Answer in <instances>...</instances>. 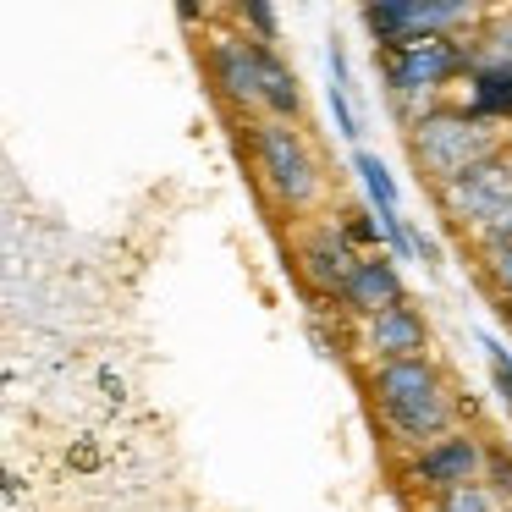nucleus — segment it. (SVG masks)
<instances>
[{"mask_svg": "<svg viewBox=\"0 0 512 512\" xmlns=\"http://www.w3.org/2000/svg\"><path fill=\"white\" fill-rule=\"evenodd\" d=\"M369 391H375V408L386 413V424L408 446H419V452L430 441H441L446 424H452V397H446V380L430 358L380 364L375 380H369Z\"/></svg>", "mask_w": 512, "mask_h": 512, "instance_id": "1", "label": "nucleus"}, {"mask_svg": "<svg viewBox=\"0 0 512 512\" xmlns=\"http://www.w3.org/2000/svg\"><path fill=\"white\" fill-rule=\"evenodd\" d=\"M496 127L474 111H430L424 122L408 127V155L419 166V177H430L435 188L457 182L463 171H474L479 160L496 155Z\"/></svg>", "mask_w": 512, "mask_h": 512, "instance_id": "2", "label": "nucleus"}, {"mask_svg": "<svg viewBox=\"0 0 512 512\" xmlns=\"http://www.w3.org/2000/svg\"><path fill=\"white\" fill-rule=\"evenodd\" d=\"M457 72H468V50L446 34H419L408 45L386 50V89L391 105H397L402 122H424L430 116V100L441 94V83H452Z\"/></svg>", "mask_w": 512, "mask_h": 512, "instance_id": "3", "label": "nucleus"}, {"mask_svg": "<svg viewBox=\"0 0 512 512\" xmlns=\"http://www.w3.org/2000/svg\"><path fill=\"white\" fill-rule=\"evenodd\" d=\"M254 160H259V177H265V193L281 210H309L320 199V166H314L309 144L292 122H259Z\"/></svg>", "mask_w": 512, "mask_h": 512, "instance_id": "4", "label": "nucleus"}, {"mask_svg": "<svg viewBox=\"0 0 512 512\" xmlns=\"http://www.w3.org/2000/svg\"><path fill=\"white\" fill-rule=\"evenodd\" d=\"M435 199H441L446 221L479 237V232H485V226L512 204V155H507V149H496V155L479 160L474 171H463L457 182L435 188Z\"/></svg>", "mask_w": 512, "mask_h": 512, "instance_id": "5", "label": "nucleus"}, {"mask_svg": "<svg viewBox=\"0 0 512 512\" xmlns=\"http://www.w3.org/2000/svg\"><path fill=\"white\" fill-rule=\"evenodd\" d=\"M479 468H485V446H479L474 435H441V441H430L408 463V485L446 496V490H457V485H474Z\"/></svg>", "mask_w": 512, "mask_h": 512, "instance_id": "6", "label": "nucleus"}, {"mask_svg": "<svg viewBox=\"0 0 512 512\" xmlns=\"http://www.w3.org/2000/svg\"><path fill=\"white\" fill-rule=\"evenodd\" d=\"M298 270H303V281L314 287V298H342L347 281H353V270H358L353 237H347L342 226H320L314 237H303Z\"/></svg>", "mask_w": 512, "mask_h": 512, "instance_id": "7", "label": "nucleus"}, {"mask_svg": "<svg viewBox=\"0 0 512 512\" xmlns=\"http://www.w3.org/2000/svg\"><path fill=\"white\" fill-rule=\"evenodd\" d=\"M364 347L375 353V369L380 364H402V358H424V347H430V325H424V314L402 298L397 309L375 314V320L364 325Z\"/></svg>", "mask_w": 512, "mask_h": 512, "instance_id": "8", "label": "nucleus"}, {"mask_svg": "<svg viewBox=\"0 0 512 512\" xmlns=\"http://www.w3.org/2000/svg\"><path fill=\"white\" fill-rule=\"evenodd\" d=\"M210 78L221 89L226 105L237 111H254L259 105V61H254V39H237V34H221L210 45Z\"/></svg>", "mask_w": 512, "mask_h": 512, "instance_id": "9", "label": "nucleus"}, {"mask_svg": "<svg viewBox=\"0 0 512 512\" xmlns=\"http://www.w3.org/2000/svg\"><path fill=\"white\" fill-rule=\"evenodd\" d=\"M402 298H408V292H402L397 259H391V254H369V259H358L353 281H347V292H342V309H347V314H358V320L369 325L375 314L397 309Z\"/></svg>", "mask_w": 512, "mask_h": 512, "instance_id": "10", "label": "nucleus"}, {"mask_svg": "<svg viewBox=\"0 0 512 512\" xmlns=\"http://www.w3.org/2000/svg\"><path fill=\"white\" fill-rule=\"evenodd\" d=\"M254 61H259V111H270V122H287V116H298L303 94H298L292 67L276 56V45H259V39H254Z\"/></svg>", "mask_w": 512, "mask_h": 512, "instance_id": "11", "label": "nucleus"}, {"mask_svg": "<svg viewBox=\"0 0 512 512\" xmlns=\"http://www.w3.org/2000/svg\"><path fill=\"white\" fill-rule=\"evenodd\" d=\"M325 67H331V116H336V133L347 138V144H358L364 138V127H358V111H353V78H347V50L331 39V56H325Z\"/></svg>", "mask_w": 512, "mask_h": 512, "instance_id": "12", "label": "nucleus"}, {"mask_svg": "<svg viewBox=\"0 0 512 512\" xmlns=\"http://www.w3.org/2000/svg\"><path fill=\"white\" fill-rule=\"evenodd\" d=\"M468 72H512V12L485 23V34L468 45Z\"/></svg>", "mask_w": 512, "mask_h": 512, "instance_id": "13", "label": "nucleus"}, {"mask_svg": "<svg viewBox=\"0 0 512 512\" xmlns=\"http://www.w3.org/2000/svg\"><path fill=\"white\" fill-rule=\"evenodd\" d=\"M468 89L474 116H512V72H468Z\"/></svg>", "mask_w": 512, "mask_h": 512, "instance_id": "14", "label": "nucleus"}, {"mask_svg": "<svg viewBox=\"0 0 512 512\" xmlns=\"http://www.w3.org/2000/svg\"><path fill=\"white\" fill-rule=\"evenodd\" d=\"M353 166H358V177H364V193H369V204H375V215H397V210H402V204H397V177L380 166V155L358 149Z\"/></svg>", "mask_w": 512, "mask_h": 512, "instance_id": "15", "label": "nucleus"}, {"mask_svg": "<svg viewBox=\"0 0 512 512\" xmlns=\"http://www.w3.org/2000/svg\"><path fill=\"white\" fill-rule=\"evenodd\" d=\"M435 512H501V496L485 479H474V485H457L446 496H435Z\"/></svg>", "mask_w": 512, "mask_h": 512, "instance_id": "16", "label": "nucleus"}, {"mask_svg": "<svg viewBox=\"0 0 512 512\" xmlns=\"http://www.w3.org/2000/svg\"><path fill=\"white\" fill-rule=\"evenodd\" d=\"M485 485L496 496H512V452L507 446H485Z\"/></svg>", "mask_w": 512, "mask_h": 512, "instance_id": "17", "label": "nucleus"}, {"mask_svg": "<svg viewBox=\"0 0 512 512\" xmlns=\"http://www.w3.org/2000/svg\"><path fill=\"white\" fill-rule=\"evenodd\" d=\"M485 358H490V375H496V391H501V402L512 408V353L496 342V336H485Z\"/></svg>", "mask_w": 512, "mask_h": 512, "instance_id": "18", "label": "nucleus"}, {"mask_svg": "<svg viewBox=\"0 0 512 512\" xmlns=\"http://www.w3.org/2000/svg\"><path fill=\"white\" fill-rule=\"evenodd\" d=\"M479 248H485V259H490V254H501V248H512V204L485 226V232H479Z\"/></svg>", "mask_w": 512, "mask_h": 512, "instance_id": "19", "label": "nucleus"}, {"mask_svg": "<svg viewBox=\"0 0 512 512\" xmlns=\"http://www.w3.org/2000/svg\"><path fill=\"white\" fill-rule=\"evenodd\" d=\"M237 17L259 34V45H276V12H270V6H254V0H248V6H237Z\"/></svg>", "mask_w": 512, "mask_h": 512, "instance_id": "20", "label": "nucleus"}, {"mask_svg": "<svg viewBox=\"0 0 512 512\" xmlns=\"http://www.w3.org/2000/svg\"><path fill=\"white\" fill-rule=\"evenodd\" d=\"M485 276H490V287H496V292H507V303H512V248H501V254H490L485 259Z\"/></svg>", "mask_w": 512, "mask_h": 512, "instance_id": "21", "label": "nucleus"}, {"mask_svg": "<svg viewBox=\"0 0 512 512\" xmlns=\"http://www.w3.org/2000/svg\"><path fill=\"white\" fill-rule=\"evenodd\" d=\"M507 320H512V303H507Z\"/></svg>", "mask_w": 512, "mask_h": 512, "instance_id": "22", "label": "nucleus"}]
</instances>
